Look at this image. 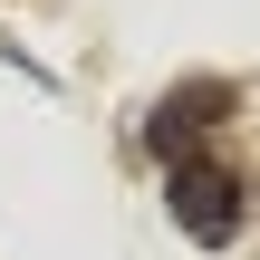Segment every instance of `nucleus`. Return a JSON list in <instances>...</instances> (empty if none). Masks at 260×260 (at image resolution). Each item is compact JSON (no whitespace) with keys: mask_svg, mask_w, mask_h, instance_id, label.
I'll return each mask as SVG.
<instances>
[{"mask_svg":"<svg viewBox=\"0 0 260 260\" xmlns=\"http://www.w3.org/2000/svg\"><path fill=\"white\" fill-rule=\"evenodd\" d=\"M241 212H251V203H241V174H232V164H212V154H183V164H174V222H183L203 251H222V241L241 232Z\"/></svg>","mask_w":260,"mask_h":260,"instance_id":"f257e3e1","label":"nucleus"},{"mask_svg":"<svg viewBox=\"0 0 260 260\" xmlns=\"http://www.w3.org/2000/svg\"><path fill=\"white\" fill-rule=\"evenodd\" d=\"M222 106H232V87H212V77H203V87H174V96L154 106V145L174 154L183 135H203V125H222Z\"/></svg>","mask_w":260,"mask_h":260,"instance_id":"f03ea898","label":"nucleus"}]
</instances>
